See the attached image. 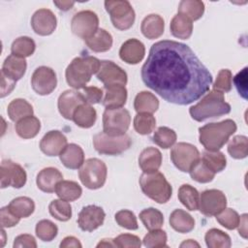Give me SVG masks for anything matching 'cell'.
I'll list each match as a JSON object with an SVG mask.
<instances>
[{
	"instance_id": "27",
	"label": "cell",
	"mask_w": 248,
	"mask_h": 248,
	"mask_svg": "<svg viewBox=\"0 0 248 248\" xmlns=\"http://www.w3.org/2000/svg\"><path fill=\"white\" fill-rule=\"evenodd\" d=\"M170 225L174 231L180 233H187L195 228V220L188 212L182 209H175L170 213Z\"/></svg>"
},
{
	"instance_id": "39",
	"label": "cell",
	"mask_w": 248,
	"mask_h": 248,
	"mask_svg": "<svg viewBox=\"0 0 248 248\" xmlns=\"http://www.w3.org/2000/svg\"><path fill=\"white\" fill-rule=\"evenodd\" d=\"M204 239L209 248H229L232 245L229 234L218 229H210L207 231Z\"/></svg>"
},
{
	"instance_id": "23",
	"label": "cell",
	"mask_w": 248,
	"mask_h": 248,
	"mask_svg": "<svg viewBox=\"0 0 248 248\" xmlns=\"http://www.w3.org/2000/svg\"><path fill=\"white\" fill-rule=\"evenodd\" d=\"M59 158L66 168L77 170L79 169L84 163V152L79 145L70 143L67 144L59 154Z\"/></svg>"
},
{
	"instance_id": "52",
	"label": "cell",
	"mask_w": 248,
	"mask_h": 248,
	"mask_svg": "<svg viewBox=\"0 0 248 248\" xmlns=\"http://www.w3.org/2000/svg\"><path fill=\"white\" fill-rule=\"evenodd\" d=\"M113 241L115 246L120 248H139L141 245L140 237L130 233L119 234L117 237L113 239Z\"/></svg>"
},
{
	"instance_id": "55",
	"label": "cell",
	"mask_w": 248,
	"mask_h": 248,
	"mask_svg": "<svg viewBox=\"0 0 248 248\" xmlns=\"http://www.w3.org/2000/svg\"><path fill=\"white\" fill-rule=\"evenodd\" d=\"M234 85L239 93L244 99L247 98V67H245L241 72H239L233 78Z\"/></svg>"
},
{
	"instance_id": "42",
	"label": "cell",
	"mask_w": 248,
	"mask_h": 248,
	"mask_svg": "<svg viewBox=\"0 0 248 248\" xmlns=\"http://www.w3.org/2000/svg\"><path fill=\"white\" fill-rule=\"evenodd\" d=\"M48 210L51 216H53L58 221L66 222L72 217V207L71 204L64 200H53L49 205Z\"/></svg>"
},
{
	"instance_id": "46",
	"label": "cell",
	"mask_w": 248,
	"mask_h": 248,
	"mask_svg": "<svg viewBox=\"0 0 248 248\" xmlns=\"http://www.w3.org/2000/svg\"><path fill=\"white\" fill-rule=\"evenodd\" d=\"M191 177L200 183H207L212 181L215 173L200 159L189 170Z\"/></svg>"
},
{
	"instance_id": "14",
	"label": "cell",
	"mask_w": 248,
	"mask_h": 248,
	"mask_svg": "<svg viewBox=\"0 0 248 248\" xmlns=\"http://www.w3.org/2000/svg\"><path fill=\"white\" fill-rule=\"evenodd\" d=\"M31 85L33 90L39 95L50 94L57 85L55 72L46 66L38 67L32 75Z\"/></svg>"
},
{
	"instance_id": "30",
	"label": "cell",
	"mask_w": 248,
	"mask_h": 248,
	"mask_svg": "<svg viewBox=\"0 0 248 248\" xmlns=\"http://www.w3.org/2000/svg\"><path fill=\"white\" fill-rule=\"evenodd\" d=\"M84 42L94 52H105L110 49L112 46V37L105 29L99 28L93 36L84 40Z\"/></svg>"
},
{
	"instance_id": "7",
	"label": "cell",
	"mask_w": 248,
	"mask_h": 248,
	"mask_svg": "<svg viewBox=\"0 0 248 248\" xmlns=\"http://www.w3.org/2000/svg\"><path fill=\"white\" fill-rule=\"evenodd\" d=\"M105 8L110 16L112 25L119 30L131 28L135 22V11L127 0H107Z\"/></svg>"
},
{
	"instance_id": "38",
	"label": "cell",
	"mask_w": 248,
	"mask_h": 248,
	"mask_svg": "<svg viewBox=\"0 0 248 248\" xmlns=\"http://www.w3.org/2000/svg\"><path fill=\"white\" fill-rule=\"evenodd\" d=\"M140 219L148 231L160 229L164 224L163 213L153 207L143 209L140 213Z\"/></svg>"
},
{
	"instance_id": "41",
	"label": "cell",
	"mask_w": 248,
	"mask_h": 248,
	"mask_svg": "<svg viewBox=\"0 0 248 248\" xmlns=\"http://www.w3.org/2000/svg\"><path fill=\"white\" fill-rule=\"evenodd\" d=\"M202 161L214 172L222 171L227 165V159L225 155L220 151L206 150L202 154Z\"/></svg>"
},
{
	"instance_id": "47",
	"label": "cell",
	"mask_w": 248,
	"mask_h": 248,
	"mask_svg": "<svg viewBox=\"0 0 248 248\" xmlns=\"http://www.w3.org/2000/svg\"><path fill=\"white\" fill-rule=\"evenodd\" d=\"M36 235L43 241H51L58 232L57 226L49 220H41L36 225Z\"/></svg>"
},
{
	"instance_id": "8",
	"label": "cell",
	"mask_w": 248,
	"mask_h": 248,
	"mask_svg": "<svg viewBox=\"0 0 248 248\" xmlns=\"http://www.w3.org/2000/svg\"><path fill=\"white\" fill-rule=\"evenodd\" d=\"M130 112L123 108H106L103 114V132L108 136L125 135L130 127Z\"/></svg>"
},
{
	"instance_id": "43",
	"label": "cell",
	"mask_w": 248,
	"mask_h": 248,
	"mask_svg": "<svg viewBox=\"0 0 248 248\" xmlns=\"http://www.w3.org/2000/svg\"><path fill=\"white\" fill-rule=\"evenodd\" d=\"M228 152L234 159H243L248 155V140L245 136L233 137L228 144Z\"/></svg>"
},
{
	"instance_id": "13",
	"label": "cell",
	"mask_w": 248,
	"mask_h": 248,
	"mask_svg": "<svg viewBox=\"0 0 248 248\" xmlns=\"http://www.w3.org/2000/svg\"><path fill=\"white\" fill-rule=\"evenodd\" d=\"M227 206V198L225 194L217 189L205 190L202 193L199 201V209L201 213L211 217L219 214Z\"/></svg>"
},
{
	"instance_id": "60",
	"label": "cell",
	"mask_w": 248,
	"mask_h": 248,
	"mask_svg": "<svg viewBox=\"0 0 248 248\" xmlns=\"http://www.w3.org/2000/svg\"><path fill=\"white\" fill-rule=\"evenodd\" d=\"M53 4L61 11H68L73 8L75 2L73 1H53Z\"/></svg>"
},
{
	"instance_id": "53",
	"label": "cell",
	"mask_w": 248,
	"mask_h": 248,
	"mask_svg": "<svg viewBox=\"0 0 248 248\" xmlns=\"http://www.w3.org/2000/svg\"><path fill=\"white\" fill-rule=\"evenodd\" d=\"M20 218L15 215L9 208V206H4L0 211V221L2 228H12L18 224Z\"/></svg>"
},
{
	"instance_id": "11",
	"label": "cell",
	"mask_w": 248,
	"mask_h": 248,
	"mask_svg": "<svg viewBox=\"0 0 248 248\" xmlns=\"http://www.w3.org/2000/svg\"><path fill=\"white\" fill-rule=\"evenodd\" d=\"M99 26L98 16L92 11H80L77 13L71 21L72 32L84 40L93 36Z\"/></svg>"
},
{
	"instance_id": "32",
	"label": "cell",
	"mask_w": 248,
	"mask_h": 248,
	"mask_svg": "<svg viewBox=\"0 0 248 248\" xmlns=\"http://www.w3.org/2000/svg\"><path fill=\"white\" fill-rule=\"evenodd\" d=\"M40 129L41 122L33 115L26 116L18 120L16 124V132L22 139H32L36 137Z\"/></svg>"
},
{
	"instance_id": "54",
	"label": "cell",
	"mask_w": 248,
	"mask_h": 248,
	"mask_svg": "<svg viewBox=\"0 0 248 248\" xmlns=\"http://www.w3.org/2000/svg\"><path fill=\"white\" fill-rule=\"evenodd\" d=\"M83 96L86 103L90 105L98 104L103 99V90L96 86H85L83 88Z\"/></svg>"
},
{
	"instance_id": "22",
	"label": "cell",
	"mask_w": 248,
	"mask_h": 248,
	"mask_svg": "<svg viewBox=\"0 0 248 248\" xmlns=\"http://www.w3.org/2000/svg\"><path fill=\"white\" fill-rule=\"evenodd\" d=\"M105 97L103 99V106L107 108H122L127 101V89L124 85L115 84L104 86Z\"/></svg>"
},
{
	"instance_id": "20",
	"label": "cell",
	"mask_w": 248,
	"mask_h": 248,
	"mask_svg": "<svg viewBox=\"0 0 248 248\" xmlns=\"http://www.w3.org/2000/svg\"><path fill=\"white\" fill-rule=\"evenodd\" d=\"M145 54L144 45L137 39H129L124 42L119 49L121 60L127 64L135 65L140 63Z\"/></svg>"
},
{
	"instance_id": "15",
	"label": "cell",
	"mask_w": 248,
	"mask_h": 248,
	"mask_svg": "<svg viewBox=\"0 0 248 248\" xmlns=\"http://www.w3.org/2000/svg\"><path fill=\"white\" fill-rule=\"evenodd\" d=\"M97 78L104 83V86L115 84L125 86L127 83L126 72L114 62L109 60L101 61V66L97 73Z\"/></svg>"
},
{
	"instance_id": "17",
	"label": "cell",
	"mask_w": 248,
	"mask_h": 248,
	"mask_svg": "<svg viewBox=\"0 0 248 248\" xmlns=\"http://www.w3.org/2000/svg\"><path fill=\"white\" fill-rule=\"evenodd\" d=\"M57 25L54 14L48 9H40L34 13L31 18V26L34 32L41 36H47L53 33Z\"/></svg>"
},
{
	"instance_id": "33",
	"label": "cell",
	"mask_w": 248,
	"mask_h": 248,
	"mask_svg": "<svg viewBox=\"0 0 248 248\" xmlns=\"http://www.w3.org/2000/svg\"><path fill=\"white\" fill-rule=\"evenodd\" d=\"M9 118L12 121L17 122L18 120L33 115V107L24 99H15L9 105L7 108Z\"/></svg>"
},
{
	"instance_id": "29",
	"label": "cell",
	"mask_w": 248,
	"mask_h": 248,
	"mask_svg": "<svg viewBox=\"0 0 248 248\" xmlns=\"http://www.w3.org/2000/svg\"><path fill=\"white\" fill-rule=\"evenodd\" d=\"M170 29L175 38L186 40L191 37L193 32V23L192 20L187 16L177 14L175 15L170 24Z\"/></svg>"
},
{
	"instance_id": "26",
	"label": "cell",
	"mask_w": 248,
	"mask_h": 248,
	"mask_svg": "<svg viewBox=\"0 0 248 248\" xmlns=\"http://www.w3.org/2000/svg\"><path fill=\"white\" fill-rule=\"evenodd\" d=\"M165 29V22L161 16L156 14L148 15L143 18L140 25V31L147 39H157L163 33Z\"/></svg>"
},
{
	"instance_id": "5",
	"label": "cell",
	"mask_w": 248,
	"mask_h": 248,
	"mask_svg": "<svg viewBox=\"0 0 248 248\" xmlns=\"http://www.w3.org/2000/svg\"><path fill=\"white\" fill-rule=\"evenodd\" d=\"M139 182L144 195L158 203H165L171 197V185L168 182L165 175L159 171L143 172Z\"/></svg>"
},
{
	"instance_id": "48",
	"label": "cell",
	"mask_w": 248,
	"mask_h": 248,
	"mask_svg": "<svg viewBox=\"0 0 248 248\" xmlns=\"http://www.w3.org/2000/svg\"><path fill=\"white\" fill-rule=\"evenodd\" d=\"M240 216L232 208H224L219 214L216 215V219L220 225L228 230H233L238 226Z\"/></svg>"
},
{
	"instance_id": "62",
	"label": "cell",
	"mask_w": 248,
	"mask_h": 248,
	"mask_svg": "<svg viewBox=\"0 0 248 248\" xmlns=\"http://www.w3.org/2000/svg\"><path fill=\"white\" fill-rule=\"evenodd\" d=\"M194 246L200 247V244L198 242L194 241L193 239H188L180 244V247H194Z\"/></svg>"
},
{
	"instance_id": "36",
	"label": "cell",
	"mask_w": 248,
	"mask_h": 248,
	"mask_svg": "<svg viewBox=\"0 0 248 248\" xmlns=\"http://www.w3.org/2000/svg\"><path fill=\"white\" fill-rule=\"evenodd\" d=\"M204 13V4L200 0H182L178 5V14L187 16L189 19L198 20Z\"/></svg>"
},
{
	"instance_id": "50",
	"label": "cell",
	"mask_w": 248,
	"mask_h": 248,
	"mask_svg": "<svg viewBox=\"0 0 248 248\" xmlns=\"http://www.w3.org/2000/svg\"><path fill=\"white\" fill-rule=\"evenodd\" d=\"M232 72L228 69H222L219 71L216 80L213 84V90L226 93L231 91L232 89Z\"/></svg>"
},
{
	"instance_id": "37",
	"label": "cell",
	"mask_w": 248,
	"mask_h": 248,
	"mask_svg": "<svg viewBox=\"0 0 248 248\" xmlns=\"http://www.w3.org/2000/svg\"><path fill=\"white\" fill-rule=\"evenodd\" d=\"M8 206L10 210L19 218H27L35 210L33 200L28 197H17L12 200Z\"/></svg>"
},
{
	"instance_id": "58",
	"label": "cell",
	"mask_w": 248,
	"mask_h": 248,
	"mask_svg": "<svg viewBox=\"0 0 248 248\" xmlns=\"http://www.w3.org/2000/svg\"><path fill=\"white\" fill-rule=\"evenodd\" d=\"M81 243L78 238L75 236H66L60 243L61 248H69V247H74V248H81Z\"/></svg>"
},
{
	"instance_id": "1",
	"label": "cell",
	"mask_w": 248,
	"mask_h": 248,
	"mask_svg": "<svg viewBox=\"0 0 248 248\" xmlns=\"http://www.w3.org/2000/svg\"><path fill=\"white\" fill-rule=\"evenodd\" d=\"M140 75L164 100L181 106L200 99L212 83L211 74L190 46L170 40L152 45Z\"/></svg>"
},
{
	"instance_id": "59",
	"label": "cell",
	"mask_w": 248,
	"mask_h": 248,
	"mask_svg": "<svg viewBox=\"0 0 248 248\" xmlns=\"http://www.w3.org/2000/svg\"><path fill=\"white\" fill-rule=\"evenodd\" d=\"M238 232L243 238H247V214H242L239 218Z\"/></svg>"
},
{
	"instance_id": "12",
	"label": "cell",
	"mask_w": 248,
	"mask_h": 248,
	"mask_svg": "<svg viewBox=\"0 0 248 248\" xmlns=\"http://www.w3.org/2000/svg\"><path fill=\"white\" fill-rule=\"evenodd\" d=\"M0 185L1 188L12 186L21 188L25 185L27 175L24 169L12 160H3L0 168Z\"/></svg>"
},
{
	"instance_id": "28",
	"label": "cell",
	"mask_w": 248,
	"mask_h": 248,
	"mask_svg": "<svg viewBox=\"0 0 248 248\" xmlns=\"http://www.w3.org/2000/svg\"><path fill=\"white\" fill-rule=\"evenodd\" d=\"M97 119V112L95 108L88 103H84L77 108L74 111L73 118L74 122L81 128L92 127Z\"/></svg>"
},
{
	"instance_id": "40",
	"label": "cell",
	"mask_w": 248,
	"mask_h": 248,
	"mask_svg": "<svg viewBox=\"0 0 248 248\" xmlns=\"http://www.w3.org/2000/svg\"><path fill=\"white\" fill-rule=\"evenodd\" d=\"M36 45L33 39L27 37V36H22L16 38L11 46V51L12 54L19 56V57H28L32 55L35 51Z\"/></svg>"
},
{
	"instance_id": "61",
	"label": "cell",
	"mask_w": 248,
	"mask_h": 248,
	"mask_svg": "<svg viewBox=\"0 0 248 248\" xmlns=\"http://www.w3.org/2000/svg\"><path fill=\"white\" fill-rule=\"evenodd\" d=\"M97 247H116L114 244L113 239L108 238V239H102L98 244Z\"/></svg>"
},
{
	"instance_id": "25",
	"label": "cell",
	"mask_w": 248,
	"mask_h": 248,
	"mask_svg": "<svg viewBox=\"0 0 248 248\" xmlns=\"http://www.w3.org/2000/svg\"><path fill=\"white\" fill-rule=\"evenodd\" d=\"M162 164V154L155 147H146L141 151L139 157V166L143 172L150 173L159 170Z\"/></svg>"
},
{
	"instance_id": "2",
	"label": "cell",
	"mask_w": 248,
	"mask_h": 248,
	"mask_svg": "<svg viewBox=\"0 0 248 248\" xmlns=\"http://www.w3.org/2000/svg\"><path fill=\"white\" fill-rule=\"evenodd\" d=\"M236 124L232 119L207 123L199 129L200 142L206 150L218 151L236 131Z\"/></svg>"
},
{
	"instance_id": "49",
	"label": "cell",
	"mask_w": 248,
	"mask_h": 248,
	"mask_svg": "<svg viewBox=\"0 0 248 248\" xmlns=\"http://www.w3.org/2000/svg\"><path fill=\"white\" fill-rule=\"evenodd\" d=\"M143 245L148 248L168 247L166 232L160 229L150 231L143 238Z\"/></svg>"
},
{
	"instance_id": "3",
	"label": "cell",
	"mask_w": 248,
	"mask_h": 248,
	"mask_svg": "<svg viewBox=\"0 0 248 248\" xmlns=\"http://www.w3.org/2000/svg\"><path fill=\"white\" fill-rule=\"evenodd\" d=\"M101 61L93 56L76 57L68 65L65 77L67 83L75 88H84L93 74L98 73Z\"/></svg>"
},
{
	"instance_id": "31",
	"label": "cell",
	"mask_w": 248,
	"mask_h": 248,
	"mask_svg": "<svg viewBox=\"0 0 248 248\" xmlns=\"http://www.w3.org/2000/svg\"><path fill=\"white\" fill-rule=\"evenodd\" d=\"M134 108L138 113L146 112L152 114L158 109L159 101L154 94L148 91H141L135 98Z\"/></svg>"
},
{
	"instance_id": "21",
	"label": "cell",
	"mask_w": 248,
	"mask_h": 248,
	"mask_svg": "<svg viewBox=\"0 0 248 248\" xmlns=\"http://www.w3.org/2000/svg\"><path fill=\"white\" fill-rule=\"evenodd\" d=\"M62 173L55 168L48 167L43 169L37 175L36 183L38 188L46 193H52L55 191L57 184L63 180Z\"/></svg>"
},
{
	"instance_id": "16",
	"label": "cell",
	"mask_w": 248,
	"mask_h": 248,
	"mask_svg": "<svg viewBox=\"0 0 248 248\" xmlns=\"http://www.w3.org/2000/svg\"><path fill=\"white\" fill-rule=\"evenodd\" d=\"M105 211L97 205L84 206L78 217V225L84 232H93L103 225L105 221Z\"/></svg>"
},
{
	"instance_id": "6",
	"label": "cell",
	"mask_w": 248,
	"mask_h": 248,
	"mask_svg": "<svg viewBox=\"0 0 248 248\" xmlns=\"http://www.w3.org/2000/svg\"><path fill=\"white\" fill-rule=\"evenodd\" d=\"M108 169L106 164L97 158L84 161L79 169L78 176L81 183L88 189L96 190L104 186L107 179Z\"/></svg>"
},
{
	"instance_id": "34",
	"label": "cell",
	"mask_w": 248,
	"mask_h": 248,
	"mask_svg": "<svg viewBox=\"0 0 248 248\" xmlns=\"http://www.w3.org/2000/svg\"><path fill=\"white\" fill-rule=\"evenodd\" d=\"M55 193L61 200L74 202L81 196L82 189L76 181L61 180L56 186Z\"/></svg>"
},
{
	"instance_id": "24",
	"label": "cell",
	"mask_w": 248,
	"mask_h": 248,
	"mask_svg": "<svg viewBox=\"0 0 248 248\" xmlns=\"http://www.w3.org/2000/svg\"><path fill=\"white\" fill-rule=\"evenodd\" d=\"M26 68L27 63L25 58L11 54L5 59L1 72L6 77L16 81L24 76Z\"/></svg>"
},
{
	"instance_id": "4",
	"label": "cell",
	"mask_w": 248,
	"mask_h": 248,
	"mask_svg": "<svg viewBox=\"0 0 248 248\" xmlns=\"http://www.w3.org/2000/svg\"><path fill=\"white\" fill-rule=\"evenodd\" d=\"M230 111L231 105L225 101L224 94L215 90L208 92L198 104L189 109L192 118L199 122L228 114Z\"/></svg>"
},
{
	"instance_id": "56",
	"label": "cell",
	"mask_w": 248,
	"mask_h": 248,
	"mask_svg": "<svg viewBox=\"0 0 248 248\" xmlns=\"http://www.w3.org/2000/svg\"><path fill=\"white\" fill-rule=\"evenodd\" d=\"M13 246L15 248H19V247L36 248L37 243L35 238L31 234H20L15 238Z\"/></svg>"
},
{
	"instance_id": "57",
	"label": "cell",
	"mask_w": 248,
	"mask_h": 248,
	"mask_svg": "<svg viewBox=\"0 0 248 248\" xmlns=\"http://www.w3.org/2000/svg\"><path fill=\"white\" fill-rule=\"evenodd\" d=\"M15 86H16V81L6 77L1 72V95H0L1 98H4L5 96L9 95L14 90Z\"/></svg>"
},
{
	"instance_id": "44",
	"label": "cell",
	"mask_w": 248,
	"mask_h": 248,
	"mask_svg": "<svg viewBox=\"0 0 248 248\" xmlns=\"http://www.w3.org/2000/svg\"><path fill=\"white\" fill-rule=\"evenodd\" d=\"M176 133L168 127H159L153 135V142L162 148H170L176 141Z\"/></svg>"
},
{
	"instance_id": "45",
	"label": "cell",
	"mask_w": 248,
	"mask_h": 248,
	"mask_svg": "<svg viewBox=\"0 0 248 248\" xmlns=\"http://www.w3.org/2000/svg\"><path fill=\"white\" fill-rule=\"evenodd\" d=\"M156 126V119L151 113H138L134 118V128L140 135L150 134Z\"/></svg>"
},
{
	"instance_id": "35",
	"label": "cell",
	"mask_w": 248,
	"mask_h": 248,
	"mask_svg": "<svg viewBox=\"0 0 248 248\" xmlns=\"http://www.w3.org/2000/svg\"><path fill=\"white\" fill-rule=\"evenodd\" d=\"M179 202L189 210L195 211L199 209L200 196L196 188L189 184H183L178 189L177 194Z\"/></svg>"
},
{
	"instance_id": "18",
	"label": "cell",
	"mask_w": 248,
	"mask_h": 248,
	"mask_svg": "<svg viewBox=\"0 0 248 248\" xmlns=\"http://www.w3.org/2000/svg\"><path fill=\"white\" fill-rule=\"evenodd\" d=\"M84 103H86V101L83 94L76 90H66L59 96L57 106L60 114L64 118L72 120L74 111Z\"/></svg>"
},
{
	"instance_id": "19",
	"label": "cell",
	"mask_w": 248,
	"mask_h": 248,
	"mask_svg": "<svg viewBox=\"0 0 248 248\" xmlns=\"http://www.w3.org/2000/svg\"><path fill=\"white\" fill-rule=\"evenodd\" d=\"M67 145V138L60 131L47 132L40 141V149L46 156H57Z\"/></svg>"
},
{
	"instance_id": "51",
	"label": "cell",
	"mask_w": 248,
	"mask_h": 248,
	"mask_svg": "<svg viewBox=\"0 0 248 248\" xmlns=\"http://www.w3.org/2000/svg\"><path fill=\"white\" fill-rule=\"evenodd\" d=\"M114 217H115L116 223L122 228H125L127 230H132V231L137 230L139 228L137 217L130 210H127V209L119 210L118 212L115 213Z\"/></svg>"
},
{
	"instance_id": "9",
	"label": "cell",
	"mask_w": 248,
	"mask_h": 248,
	"mask_svg": "<svg viewBox=\"0 0 248 248\" xmlns=\"http://www.w3.org/2000/svg\"><path fill=\"white\" fill-rule=\"evenodd\" d=\"M132 140L128 135L117 137L108 136L104 132L98 133L93 137V145L100 154L118 155L130 148Z\"/></svg>"
},
{
	"instance_id": "10",
	"label": "cell",
	"mask_w": 248,
	"mask_h": 248,
	"mask_svg": "<svg viewBox=\"0 0 248 248\" xmlns=\"http://www.w3.org/2000/svg\"><path fill=\"white\" fill-rule=\"evenodd\" d=\"M170 159L179 170L187 172L200 160V152L191 143L178 142L170 150Z\"/></svg>"
}]
</instances>
